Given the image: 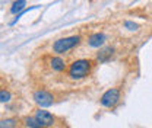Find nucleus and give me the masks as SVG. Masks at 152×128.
Wrapping results in <instances>:
<instances>
[{
	"label": "nucleus",
	"instance_id": "5",
	"mask_svg": "<svg viewBox=\"0 0 152 128\" xmlns=\"http://www.w3.org/2000/svg\"><path fill=\"white\" fill-rule=\"evenodd\" d=\"M35 118H37L38 121L44 125L45 128H53L54 125H56V116L51 114V112H48V111H45V109H39L35 112V115H34Z\"/></svg>",
	"mask_w": 152,
	"mask_h": 128
},
{
	"label": "nucleus",
	"instance_id": "8",
	"mask_svg": "<svg viewBox=\"0 0 152 128\" xmlns=\"http://www.w3.org/2000/svg\"><path fill=\"white\" fill-rule=\"evenodd\" d=\"M113 53H114V48L113 47H104L98 51L96 54V60L99 63H104V61H108L111 57H113Z\"/></svg>",
	"mask_w": 152,
	"mask_h": 128
},
{
	"label": "nucleus",
	"instance_id": "13",
	"mask_svg": "<svg viewBox=\"0 0 152 128\" xmlns=\"http://www.w3.org/2000/svg\"><path fill=\"white\" fill-rule=\"evenodd\" d=\"M124 25H126V28H129V31H136L137 29V25L133 23V22H126Z\"/></svg>",
	"mask_w": 152,
	"mask_h": 128
},
{
	"label": "nucleus",
	"instance_id": "4",
	"mask_svg": "<svg viewBox=\"0 0 152 128\" xmlns=\"http://www.w3.org/2000/svg\"><path fill=\"white\" fill-rule=\"evenodd\" d=\"M32 99L41 108H45V106H50V105L54 103V95L50 93L48 90H44V89H38V90L34 92Z\"/></svg>",
	"mask_w": 152,
	"mask_h": 128
},
{
	"label": "nucleus",
	"instance_id": "12",
	"mask_svg": "<svg viewBox=\"0 0 152 128\" xmlns=\"http://www.w3.org/2000/svg\"><path fill=\"white\" fill-rule=\"evenodd\" d=\"M10 98H12L10 92H7L6 89H1V90H0V102H1V103L9 102V101H10Z\"/></svg>",
	"mask_w": 152,
	"mask_h": 128
},
{
	"label": "nucleus",
	"instance_id": "6",
	"mask_svg": "<svg viewBox=\"0 0 152 128\" xmlns=\"http://www.w3.org/2000/svg\"><path fill=\"white\" fill-rule=\"evenodd\" d=\"M105 41H107V37H105L104 32H95L92 35H89V38H88V44L91 47H94V48L102 47L105 44Z\"/></svg>",
	"mask_w": 152,
	"mask_h": 128
},
{
	"label": "nucleus",
	"instance_id": "3",
	"mask_svg": "<svg viewBox=\"0 0 152 128\" xmlns=\"http://www.w3.org/2000/svg\"><path fill=\"white\" fill-rule=\"evenodd\" d=\"M120 99H121V90H120V88H111V89H107L101 95L99 103L104 108H114L120 102Z\"/></svg>",
	"mask_w": 152,
	"mask_h": 128
},
{
	"label": "nucleus",
	"instance_id": "9",
	"mask_svg": "<svg viewBox=\"0 0 152 128\" xmlns=\"http://www.w3.org/2000/svg\"><path fill=\"white\" fill-rule=\"evenodd\" d=\"M23 125L26 128H45L35 116H25L23 118Z\"/></svg>",
	"mask_w": 152,
	"mask_h": 128
},
{
	"label": "nucleus",
	"instance_id": "7",
	"mask_svg": "<svg viewBox=\"0 0 152 128\" xmlns=\"http://www.w3.org/2000/svg\"><path fill=\"white\" fill-rule=\"evenodd\" d=\"M50 67H51V70L60 73V72L66 70V61H64L61 57H58V55L51 57V60H50Z\"/></svg>",
	"mask_w": 152,
	"mask_h": 128
},
{
	"label": "nucleus",
	"instance_id": "10",
	"mask_svg": "<svg viewBox=\"0 0 152 128\" xmlns=\"http://www.w3.org/2000/svg\"><path fill=\"white\" fill-rule=\"evenodd\" d=\"M16 125H18L16 118H6V119H1L0 128H15Z\"/></svg>",
	"mask_w": 152,
	"mask_h": 128
},
{
	"label": "nucleus",
	"instance_id": "11",
	"mask_svg": "<svg viewBox=\"0 0 152 128\" xmlns=\"http://www.w3.org/2000/svg\"><path fill=\"white\" fill-rule=\"evenodd\" d=\"M25 4H26V0H16V1H13V4L10 7V13H18V12H20Z\"/></svg>",
	"mask_w": 152,
	"mask_h": 128
},
{
	"label": "nucleus",
	"instance_id": "2",
	"mask_svg": "<svg viewBox=\"0 0 152 128\" xmlns=\"http://www.w3.org/2000/svg\"><path fill=\"white\" fill-rule=\"evenodd\" d=\"M79 44H80V37H79V35L60 38V39L54 41V44H53V51H54L57 55L66 54V53H69L70 50L76 48Z\"/></svg>",
	"mask_w": 152,
	"mask_h": 128
},
{
	"label": "nucleus",
	"instance_id": "1",
	"mask_svg": "<svg viewBox=\"0 0 152 128\" xmlns=\"http://www.w3.org/2000/svg\"><path fill=\"white\" fill-rule=\"evenodd\" d=\"M92 67H94V61H92V60L79 58V60H75V61L69 66L67 76H69L72 80H82V79H85V77H88V76L91 74Z\"/></svg>",
	"mask_w": 152,
	"mask_h": 128
}]
</instances>
